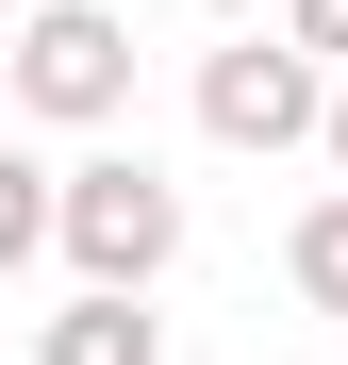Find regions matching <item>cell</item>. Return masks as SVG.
Masks as SVG:
<instances>
[{
  "mask_svg": "<svg viewBox=\"0 0 348 365\" xmlns=\"http://www.w3.org/2000/svg\"><path fill=\"white\" fill-rule=\"evenodd\" d=\"M50 250H67L100 299H149L166 266H183V182H166L149 150H83V166H50Z\"/></svg>",
  "mask_w": 348,
  "mask_h": 365,
  "instance_id": "obj_1",
  "label": "cell"
},
{
  "mask_svg": "<svg viewBox=\"0 0 348 365\" xmlns=\"http://www.w3.org/2000/svg\"><path fill=\"white\" fill-rule=\"evenodd\" d=\"M0 83H17L50 133H100V116H133V0H33V17H0Z\"/></svg>",
  "mask_w": 348,
  "mask_h": 365,
  "instance_id": "obj_2",
  "label": "cell"
},
{
  "mask_svg": "<svg viewBox=\"0 0 348 365\" xmlns=\"http://www.w3.org/2000/svg\"><path fill=\"white\" fill-rule=\"evenodd\" d=\"M315 100H332V67L282 50V34L199 50V133H216V150H315Z\"/></svg>",
  "mask_w": 348,
  "mask_h": 365,
  "instance_id": "obj_3",
  "label": "cell"
},
{
  "mask_svg": "<svg viewBox=\"0 0 348 365\" xmlns=\"http://www.w3.org/2000/svg\"><path fill=\"white\" fill-rule=\"evenodd\" d=\"M33 365H166V316H149V299H100V282H83L67 316L33 332Z\"/></svg>",
  "mask_w": 348,
  "mask_h": 365,
  "instance_id": "obj_4",
  "label": "cell"
},
{
  "mask_svg": "<svg viewBox=\"0 0 348 365\" xmlns=\"http://www.w3.org/2000/svg\"><path fill=\"white\" fill-rule=\"evenodd\" d=\"M282 282H299L315 316H348V182H332V200H299V232H282Z\"/></svg>",
  "mask_w": 348,
  "mask_h": 365,
  "instance_id": "obj_5",
  "label": "cell"
},
{
  "mask_svg": "<svg viewBox=\"0 0 348 365\" xmlns=\"http://www.w3.org/2000/svg\"><path fill=\"white\" fill-rule=\"evenodd\" d=\"M33 250H50V166H33V150H0V282H17Z\"/></svg>",
  "mask_w": 348,
  "mask_h": 365,
  "instance_id": "obj_6",
  "label": "cell"
},
{
  "mask_svg": "<svg viewBox=\"0 0 348 365\" xmlns=\"http://www.w3.org/2000/svg\"><path fill=\"white\" fill-rule=\"evenodd\" d=\"M282 50H315V67H348V0H282Z\"/></svg>",
  "mask_w": 348,
  "mask_h": 365,
  "instance_id": "obj_7",
  "label": "cell"
},
{
  "mask_svg": "<svg viewBox=\"0 0 348 365\" xmlns=\"http://www.w3.org/2000/svg\"><path fill=\"white\" fill-rule=\"evenodd\" d=\"M315 150H332V182H348V67H332V100H315Z\"/></svg>",
  "mask_w": 348,
  "mask_h": 365,
  "instance_id": "obj_8",
  "label": "cell"
},
{
  "mask_svg": "<svg viewBox=\"0 0 348 365\" xmlns=\"http://www.w3.org/2000/svg\"><path fill=\"white\" fill-rule=\"evenodd\" d=\"M216 17H265V0H216Z\"/></svg>",
  "mask_w": 348,
  "mask_h": 365,
  "instance_id": "obj_9",
  "label": "cell"
},
{
  "mask_svg": "<svg viewBox=\"0 0 348 365\" xmlns=\"http://www.w3.org/2000/svg\"><path fill=\"white\" fill-rule=\"evenodd\" d=\"M0 17H33V0H0Z\"/></svg>",
  "mask_w": 348,
  "mask_h": 365,
  "instance_id": "obj_10",
  "label": "cell"
}]
</instances>
